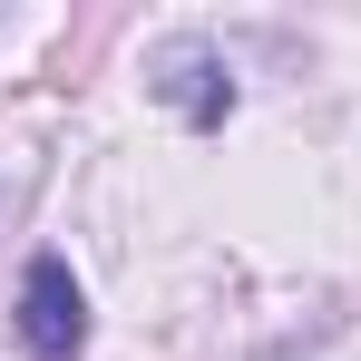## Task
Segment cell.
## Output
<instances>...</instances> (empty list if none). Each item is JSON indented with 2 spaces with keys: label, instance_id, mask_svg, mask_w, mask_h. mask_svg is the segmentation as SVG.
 Listing matches in <instances>:
<instances>
[{
  "label": "cell",
  "instance_id": "cell-1",
  "mask_svg": "<svg viewBox=\"0 0 361 361\" xmlns=\"http://www.w3.org/2000/svg\"><path fill=\"white\" fill-rule=\"evenodd\" d=\"M78 342H88V293H78L68 254H30V274H20V352L78 361Z\"/></svg>",
  "mask_w": 361,
  "mask_h": 361
}]
</instances>
